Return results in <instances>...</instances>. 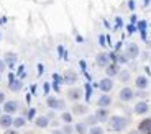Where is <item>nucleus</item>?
<instances>
[{
	"mask_svg": "<svg viewBox=\"0 0 151 134\" xmlns=\"http://www.w3.org/2000/svg\"><path fill=\"white\" fill-rule=\"evenodd\" d=\"M105 74H107V77H110V78H113L115 75H118V74H120V67H118V64H112V62H110L109 66L105 67Z\"/></svg>",
	"mask_w": 151,
	"mask_h": 134,
	"instance_id": "obj_13",
	"label": "nucleus"
},
{
	"mask_svg": "<svg viewBox=\"0 0 151 134\" xmlns=\"http://www.w3.org/2000/svg\"><path fill=\"white\" fill-rule=\"evenodd\" d=\"M97 105H99V108H109L110 105H112V97L105 93V95H102L97 100Z\"/></svg>",
	"mask_w": 151,
	"mask_h": 134,
	"instance_id": "obj_17",
	"label": "nucleus"
},
{
	"mask_svg": "<svg viewBox=\"0 0 151 134\" xmlns=\"http://www.w3.org/2000/svg\"><path fill=\"white\" fill-rule=\"evenodd\" d=\"M0 80H2V74H0Z\"/></svg>",
	"mask_w": 151,
	"mask_h": 134,
	"instance_id": "obj_36",
	"label": "nucleus"
},
{
	"mask_svg": "<svg viewBox=\"0 0 151 134\" xmlns=\"http://www.w3.org/2000/svg\"><path fill=\"white\" fill-rule=\"evenodd\" d=\"M23 87V83L20 82L18 78H13V75H10V82H8V88L12 90V92H20Z\"/></svg>",
	"mask_w": 151,
	"mask_h": 134,
	"instance_id": "obj_16",
	"label": "nucleus"
},
{
	"mask_svg": "<svg viewBox=\"0 0 151 134\" xmlns=\"http://www.w3.org/2000/svg\"><path fill=\"white\" fill-rule=\"evenodd\" d=\"M63 133H64V134H72V133H74V128H72V124H64V128H63Z\"/></svg>",
	"mask_w": 151,
	"mask_h": 134,
	"instance_id": "obj_27",
	"label": "nucleus"
},
{
	"mask_svg": "<svg viewBox=\"0 0 151 134\" xmlns=\"http://www.w3.org/2000/svg\"><path fill=\"white\" fill-rule=\"evenodd\" d=\"M33 116H35V110H30V113H28V118H33Z\"/></svg>",
	"mask_w": 151,
	"mask_h": 134,
	"instance_id": "obj_32",
	"label": "nucleus"
},
{
	"mask_svg": "<svg viewBox=\"0 0 151 134\" xmlns=\"http://www.w3.org/2000/svg\"><path fill=\"white\" fill-rule=\"evenodd\" d=\"M135 98V90L130 88V87H123V88L118 92V100L123 101V103H128Z\"/></svg>",
	"mask_w": 151,
	"mask_h": 134,
	"instance_id": "obj_3",
	"label": "nucleus"
},
{
	"mask_svg": "<svg viewBox=\"0 0 151 134\" xmlns=\"http://www.w3.org/2000/svg\"><path fill=\"white\" fill-rule=\"evenodd\" d=\"M138 131L141 134H151V118H145L138 124Z\"/></svg>",
	"mask_w": 151,
	"mask_h": 134,
	"instance_id": "obj_11",
	"label": "nucleus"
},
{
	"mask_svg": "<svg viewBox=\"0 0 151 134\" xmlns=\"http://www.w3.org/2000/svg\"><path fill=\"white\" fill-rule=\"evenodd\" d=\"M84 123H86L87 126H95L99 121H97V118H95V115H91V116H87V119L84 121Z\"/></svg>",
	"mask_w": 151,
	"mask_h": 134,
	"instance_id": "obj_25",
	"label": "nucleus"
},
{
	"mask_svg": "<svg viewBox=\"0 0 151 134\" xmlns=\"http://www.w3.org/2000/svg\"><path fill=\"white\" fill-rule=\"evenodd\" d=\"M0 103H5V93L0 90Z\"/></svg>",
	"mask_w": 151,
	"mask_h": 134,
	"instance_id": "obj_30",
	"label": "nucleus"
},
{
	"mask_svg": "<svg viewBox=\"0 0 151 134\" xmlns=\"http://www.w3.org/2000/svg\"><path fill=\"white\" fill-rule=\"evenodd\" d=\"M99 88L102 90L104 93H110V92H112V88H113V80L110 77L102 78V80L99 82Z\"/></svg>",
	"mask_w": 151,
	"mask_h": 134,
	"instance_id": "obj_7",
	"label": "nucleus"
},
{
	"mask_svg": "<svg viewBox=\"0 0 151 134\" xmlns=\"http://www.w3.org/2000/svg\"><path fill=\"white\" fill-rule=\"evenodd\" d=\"M53 134H64V133H63V131H59V129H54Z\"/></svg>",
	"mask_w": 151,
	"mask_h": 134,
	"instance_id": "obj_33",
	"label": "nucleus"
},
{
	"mask_svg": "<svg viewBox=\"0 0 151 134\" xmlns=\"http://www.w3.org/2000/svg\"><path fill=\"white\" fill-rule=\"evenodd\" d=\"M18 108H20V103L17 100H8V101H5L4 103V111L7 113V115H12V113H17L18 111Z\"/></svg>",
	"mask_w": 151,
	"mask_h": 134,
	"instance_id": "obj_5",
	"label": "nucleus"
},
{
	"mask_svg": "<svg viewBox=\"0 0 151 134\" xmlns=\"http://www.w3.org/2000/svg\"><path fill=\"white\" fill-rule=\"evenodd\" d=\"M25 124H27V119L23 118V116H18V118L13 119V126L15 128H23Z\"/></svg>",
	"mask_w": 151,
	"mask_h": 134,
	"instance_id": "obj_23",
	"label": "nucleus"
},
{
	"mask_svg": "<svg viewBox=\"0 0 151 134\" xmlns=\"http://www.w3.org/2000/svg\"><path fill=\"white\" fill-rule=\"evenodd\" d=\"M118 78H120V82H122V83L130 82V72H128V71H120V74H118Z\"/></svg>",
	"mask_w": 151,
	"mask_h": 134,
	"instance_id": "obj_22",
	"label": "nucleus"
},
{
	"mask_svg": "<svg viewBox=\"0 0 151 134\" xmlns=\"http://www.w3.org/2000/svg\"><path fill=\"white\" fill-rule=\"evenodd\" d=\"M0 126L5 128V129H10V126H13V118H12V115H2L0 116Z\"/></svg>",
	"mask_w": 151,
	"mask_h": 134,
	"instance_id": "obj_15",
	"label": "nucleus"
},
{
	"mask_svg": "<svg viewBox=\"0 0 151 134\" xmlns=\"http://www.w3.org/2000/svg\"><path fill=\"white\" fill-rule=\"evenodd\" d=\"M61 119H63V121H64L66 124H71V123H72V113L64 111L63 115H61Z\"/></svg>",
	"mask_w": 151,
	"mask_h": 134,
	"instance_id": "obj_24",
	"label": "nucleus"
},
{
	"mask_svg": "<svg viewBox=\"0 0 151 134\" xmlns=\"http://www.w3.org/2000/svg\"><path fill=\"white\" fill-rule=\"evenodd\" d=\"M133 111H135V115H146V113L150 111V105H148L146 101H138V103L135 105Z\"/></svg>",
	"mask_w": 151,
	"mask_h": 134,
	"instance_id": "obj_12",
	"label": "nucleus"
},
{
	"mask_svg": "<svg viewBox=\"0 0 151 134\" xmlns=\"http://www.w3.org/2000/svg\"><path fill=\"white\" fill-rule=\"evenodd\" d=\"M95 115V118H97V121L99 123H104V121H109V110L107 108H97V111L94 113Z\"/></svg>",
	"mask_w": 151,
	"mask_h": 134,
	"instance_id": "obj_14",
	"label": "nucleus"
},
{
	"mask_svg": "<svg viewBox=\"0 0 151 134\" xmlns=\"http://www.w3.org/2000/svg\"><path fill=\"white\" fill-rule=\"evenodd\" d=\"M5 69H7V64H5V61H4V59H0V74H2V72H4Z\"/></svg>",
	"mask_w": 151,
	"mask_h": 134,
	"instance_id": "obj_29",
	"label": "nucleus"
},
{
	"mask_svg": "<svg viewBox=\"0 0 151 134\" xmlns=\"http://www.w3.org/2000/svg\"><path fill=\"white\" fill-rule=\"evenodd\" d=\"M74 131H76L77 134H87V133H89V129H87V124L84 123V121H79V123L76 124V126H74Z\"/></svg>",
	"mask_w": 151,
	"mask_h": 134,
	"instance_id": "obj_20",
	"label": "nucleus"
},
{
	"mask_svg": "<svg viewBox=\"0 0 151 134\" xmlns=\"http://www.w3.org/2000/svg\"><path fill=\"white\" fill-rule=\"evenodd\" d=\"M4 61H5V64H8L10 67H13L15 62H17V54H13V52H7Z\"/></svg>",
	"mask_w": 151,
	"mask_h": 134,
	"instance_id": "obj_21",
	"label": "nucleus"
},
{
	"mask_svg": "<svg viewBox=\"0 0 151 134\" xmlns=\"http://www.w3.org/2000/svg\"><path fill=\"white\" fill-rule=\"evenodd\" d=\"M35 124H36L38 128L45 129V128L49 126V118H48V116H38V118L35 119Z\"/></svg>",
	"mask_w": 151,
	"mask_h": 134,
	"instance_id": "obj_18",
	"label": "nucleus"
},
{
	"mask_svg": "<svg viewBox=\"0 0 151 134\" xmlns=\"http://www.w3.org/2000/svg\"><path fill=\"white\" fill-rule=\"evenodd\" d=\"M87 134H104V129H102L100 126H92Z\"/></svg>",
	"mask_w": 151,
	"mask_h": 134,
	"instance_id": "obj_26",
	"label": "nucleus"
},
{
	"mask_svg": "<svg viewBox=\"0 0 151 134\" xmlns=\"http://www.w3.org/2000/svg\"><path fill=\"white\" fill-rule=\"evenodd\" d=\"M138 54H140V48H138V44H135V43L127 44V48H125V56L128 57V59H136Z\"/></svg>",
	"mask_w": 151,
	"mask_h": 134,
	"instance_id": "obj_4",
	"label": "nucleus"
},
{
	"mask_svg": "<svg viewBox=\"0 0 151 134\" xmlns=\"http://www.w3.org/2000/svg\"><path fill=\"white\" fill-rule=\"evenodd\" d=\"M5 134H18V131H15V129H7V131H5Z\"/></svg>",
	"mask_w": 151,
	"mask_h": 134,
	"instance_id": "obj_31",
	"label": "nucleus"
},
{
	"mask_svg": "<svg viewBox=\"0 0 151 134\" xmlns=\"http://www.w3.org/2000/svg\"><path fill=\"white\" fill-rule=\"evenodd\" d=\"M135 87H136V90H146L150 87V80H148L146 75H138L135 78Z\"/></svg>",
	"mask_w": 151,
	"mask_h": 134,
	"instance_id": "obj_8",
	"label": "nucleus"
},
{
	"mask_svg": "<svg viewBox=\"0 0 151 134\" xmlns=\"http://www.w3.org/2000/svg\"><path fill=\"white\" fill-rule=\"evenodd\" d=\"M138 133H140V131H132L130 134H138Z\"/></svg>",
	"mask_w": 151,
	"mask_h": 134,
	"instance_id": "obj_34",
	"label": "nucleus"
},
{
	"mask_svg": "<svg viewBox=\"0 0 151 134\" xmlns=\"http://www.w3.org/2000/svg\"><path fill=\"white\" fill-rule=\"evenodd\" d=\"M71 113L72 115H86L87 113V106L86 105H81V103H76L74 106H72V110H71Z\"/></svg>",
	"mask_w": 151,
	"mask_h": 134,
	"instance_id": "obj_19",
	"label": "nucleus"
},
{
	"mask_svg": "<svg viewBox=\"0 0 151 134\" xmlns=\"http://www.w3.org/2000/svg\"><path fill=\"white\" fill-rule=\"evenodd\" d=\"M128 118H125V116H110L109 118V128L112 131H115V133H120V131H123L125 128L128 126Z\"/></svg>",
	"mask_w": 151,
	"mask_h": 134,
	"instance_id": "obj_1",
	"label": "nucleus"
},
{
	"mask_svg": "<svg viewBox=\"0 0 151 134\" xmlns=\"http://www.w3.org/2000/svg\"><path fill=\"white\" fill-rule=\"evenodd\" d=\"M77 82V74L74 71H66L63 75V83H68V85H74Z\"/></svg>",
	"mask_w": 151,
	"mask_h": 134,
	"instance_id": "obj_10",
	"label": "nucleus"
},
{
	"mask_svg": "<svg viewBox=\"0 0 151 134\" xmlns=\"http://www.w3.org/2000/svg\"><path fill=\"white\" fill-rule=\"evenodd\" d=\"M95 64H97L99 67H104V69H105L110 64V54L109 52H99L97 57H95Z\"/></svg>",
	"mask_w": 151,
	"mask_h": 134,
	"instance_id": "obj_6",
	"label": "nucleus"
},
{
	"mask_svg": "<svg viewBox=\"0 0 151 134\" xmlns=\"http://www.w3.org/2000/svg\"><path fill=\"white\" fill-rule=\"evenodd\" d=\"M117 61H118V62H128V57H127V56H125V54H118V57H117Z\"/></svg>",
	"mask_w": 151,
	"mask_h": 134,
	"instance_id": "obj_28",
	"label": "nucleus"
},
{
	"mask_svg": "<svg viewBox=\"0 0 151 134\" xmlns=\"http://www.w3.org/2000/svg\"><path fill=\"white\" fill-rule=\"evenodd\" d=\"M46 105H48L51 110H56V111H63L66 108V103L63 98H58V97H48L46 98Z\"/></svg>",
	"mask_w": 151,
	"mask_h": 134,
	"instance_id": "obj_2",
	"label": "nucleus"
},
{
	"mask_svg": "<svg viewBox=\"0 0 151 134\" xmlns=\"http://www.w3.org/2000/svg\"><path fill=\"white\" fill-rule=\"evenodd\" d=\"M0 116H2V108H0Z\"/></svg>",
	"mask_w": 151,
	"mask_h": 134,
	"instance_id": "obj_35",
	"label": "nucleus"
},
{
	"mask_svg": "<svg viewBox=\"0 0 151 134\" xmlns=\"http://www.w3.org/2000/svg\"><path fill=\"white\" fill-rule=\"evenodd\" d=\"M66 97L69 98L71 101H79L81 98H82V90L81 88H69L68 92H66Z\"/></svg>",
	"mask_w": 151,
	"mask_h": 134,
	"instance_id": "obj_9",
	"label": "nucleus"
}]
</instances>
